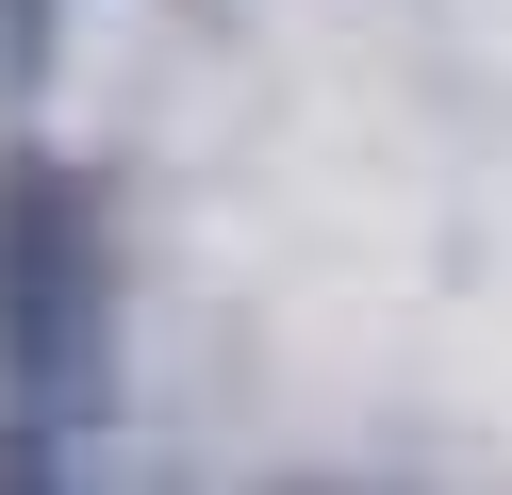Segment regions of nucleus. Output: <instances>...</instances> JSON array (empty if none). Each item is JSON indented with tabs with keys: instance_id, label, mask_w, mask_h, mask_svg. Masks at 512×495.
<instances>
[{
	"instance_id": "1",
	"label": "nucleus",
	"mask_w": 512,
	"mask_h": 495,
	"mask_svg": "<svg viewBox=\"0 0 512 495\" xmlns=\"http://www.w3.org/2000/svg\"><path fill=\"white\" fill-rule=\"evenodd\" d=\"M116 380V297H100V231L50 165L0 182V396H17V446L0 462H50V429L100 413Z\"/></svg>"
}]
</instances>
